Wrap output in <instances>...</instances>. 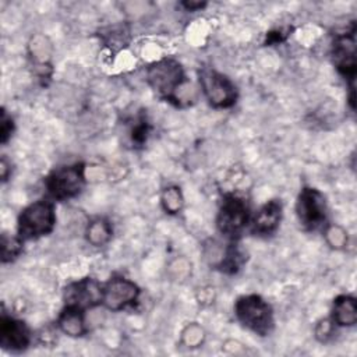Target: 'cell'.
<instances>
[{
  "label": "cell",
  "mask_w": 357,
  "mask_h": 357,
  "mask_svg": "<svg viewBox=\"0 0 357 357\" xmlns=\"http://www.w3.org/2000/svg\"><path fill=\"white\" fill-rule=\"evenodd\" d=\"M29 50L36 64H39L40 67L47 66L50 59V43L45 36L42 35L35 36L29 43Z\"/></svg>",
  "instance_id": "ac0fdd59"
},
{
  "label": "cell",
  "mask_w": 357,
  "mask_h": 357,
  "mask_svg": "<svg viewBox=\"0 0 357 357\" xmlns=\"http://www.w3.org/2000/svg\"><path fill=\"white\" fill-rule=\"evenodd\" d=\"M190 271H191V265L184 258H178L173 261L170 265V272L176 279H184L190 273Z\"/></svg>",
  "instance_id": "603a6c76"
},
{
  "label": "cell",
  "mask_w": 357,
  "mask_h": 357,
  "mask_svg": "<svg viewBox=\"0 0 357 357\" xmlns=\"http://www.w3.org/2000/svg\"><path fill=\"white\" fill-rule=\"evenodd\" d=\"M315 337L319 340V342H328L332 336H333V332H335V322L332 319H328V318H324L321 319L317 325H315Z\"/></svg>",
  "instance_id": "7402d4cb"
},
{
  "label": "cell",
  "mask_w": 357,
  "mask_h": 357,
  "mask_svg": "<svg viewBox=\"0 0 357 357\" xmlns=\"http://www.w3.org/2000/svg\"><path fill=\"white\" fill-rule=\"evenodd\" d=\"M204 339H205L204 328L197 322L187 324L181 332V342L187 347H198L204 343Z\"/></svg>",
  "instance_id": "ffe728a7"
},
{
  "label": "cell",
  "mask_w": 357,
  "mask_h": 357,
  "mask_svg": "<svg viewBox=\"0 0 357 357\" xmlns=\"http://www.w3.org/2000/svg\"><path fill=\"white\" fill-rule=\"evenodd\" d=\"M325 240L333 250H343L347 245V231L339 225H329L325 229Z\"/></svg>",
  "instance_id": "44dd1931"
},
{
  "label": "cell",
  "mask_w": 357,
  "mask_h": 357,
  "mask_svg": "<svg viewBox=\"0 0 357 357\" xmlns=\"http://www.w3.org/2000/svg\"><path fill=\"white\" fill-rule=\"evenodd\" d=\"M234 314L243 326L259 336L269 335L273 328L272 308L261 296L238 297L234 304Z\"/></svg>",
  "instance_id": "7a4b0ae2"
},
{
  "label": "cell",
  "mask_w": 357,
  "mask_h": 357,
  "mask_svg": "<svg viewBox=\"0 0 357 357\" xmlns=\"http://www.w3.org/2000/svg\"><path fill=\"white\" fill-rule=\"evenodd\" d=\"M66 305L79 310L93 308L103 303V287L92 278H84L70 283L64 290Z\"/></svg>",
  "instance_id": "ba28073f"
},
{
  "label": "cell",
  "mask_w": 357,
  "mask_h": 357,
  "mask_svg": "<svg viewBox=\"0 0 357 357\" xmlns=\"http://www.w3.org/2000/svg\"><path fill=\"white\" fill-rule=\"evenodd\" d=\"M198 77L202 92L213 107H230L236 103L237 89L230 78L213 68L199 70Z\"/></svg>",
  "instance_id": "5b68a950"
},
{
  "label": "cell",
  "mask_w": 357,
  "mask_h": 357,
  "mask_svg": "<svg viewBox=\"0 0 357 357\" xmlns=\"http://www.w3.org/2000/svg\"><path fill=\"white\" fill-rule=\"evenodd\" d=\"M181 6H183L187 11H195V10H201V8H204V7L206 6V3H204V1H192V0H190V1H183V3H181Z\"/></svg>",
  "instance_id": "484cf974"
},
{
  "label": "cell",
  "mask_w": 357,
  "mask_h": 357,
  "mask_svg": "<svg viewBox=\"0 0 357 357\" xmlns=\"http://www.w3.org/2000/svg\"><path fill=\"white\" fill-rule=\"evenodd\" d=\"M57 328L73 337L82 336L86 332L84 321V310L66 305L57 318Z\"/></svg>",
  "instance_id": "4fadbf2b"
},
{
  "label": "cell",
  "mask_w": 357,
  "mask_h": 357,
  "mask_svg": "<svg viewBox=\"0 0 357 357\" xmlns=\"http://www.w3.org/2000/svg\"><path fill=\"white\" fill-rule=\"evenodd\" d=\"M244 261H245V254L238 248L237 244L231 243L223 247V251L216 264V268H219L222 272H226V273H236L241 268Z\"/></svg>",
  "instance_id": "2e32d148"
},
{
  "label": "cell",
  "mask_w": 357,
  "mask_h": 357,
  "mask_svg": "<svg viewBox=\"0 0 357 357\" xmlns=\"http://www.w3.org/2000/svg\"><path fill=\"white\" fill-rule=\"evenodd\" d=\"M296 213L304 229L314 230L326 219V201L324 194L312 187H304L296 202Z\"/></svg>",
  "instance_id": "52a82bcc"
},
{
  "label": "cell",
  "mask_w": 357,
  "mask_h": 357,
  "mask_svg": "<svg viewBox=\"0 0 357 357\" xmlns=\"http://www.w3.org/2000/svg\"><path fill=\"white\" fill-rule=\"evenodd\" d=\"M112 225L103 218H96L89 222L85 230L86 241L93 247H102L112 238Z\"/></svg>",
  "instance_id": "9a60e30c"
},
{
  "label": "cell",
  "mask_w": 357,
  "mask_h": 357,
  "mask_svg": "<svg viewBox=\"0 0 357 357\" xmlns=\"http://www.w3.org/2000/svg\"><path fill=\"white\" fill-rule=\"evenodd\" d=\"M354 26L350 32L336 35L332 45L333 63L340 74L349 79H354L356 74V40Z\"/></svg>",
  "instance_id": "30bf717a"
},
{
  "label": "cell",
  "mask_w": 357,
  "mask_h": 357,
  "mask_svg": "<svg viewBox=\"0 0 357 357\" xmlns=\"http://www.w3.org/2000/svg\"><path fill=\"white\" fill-rule=\"evenodd\" d=\"M54 205L46 199L35 201L24 208L18 216V237L22 240L39 238L49 234L54 229Z\"/></svg>",
  "instance_id": "3957f363"
},
{
  "label": "cell",
  "mask_w": 357,
  "mask_h": 357,
  "mask_svg": "<svg viewBox=\"0 0 357 357\" xmlns=\"http://www.w3.org/2000/svg\"><path fill=\"white\" fill-rule=\"evenodd\" d=\"M146 81L159 96L174 102L180 100L178 92L184 88L185 75L181 64L177 60L162 59L148 67Z\"/></svg>",
  "instance_id": "6da1fadb"
},
{
  "label": "cell",
  "mask_w": 357,
  "mask_h": 357,
  "mask_svg": "<svg viewBox=\"0 0 357 357\" xmlns=\"http://www.w3.org/2000/svg\"><path fill=\"white\" fill-rule=\"evenodd\" d=\"M138 286L126 278H113L103 287V303L112 311L123 310L138 300Z\"/></svg>",
  "instance_id": "9c48e42d"
},
{
  "label": "cell",
  "mask_w": 357,
  "mask_h": 357,
  "mask_svg": "<svg viewBox=\"0 0 357 357\" xmlns=\"http://www.w3.org/2000/svg\"><path fill=\"white\" fill-rule=\"evenodd\" d=\"M24 240L18 236H1V259L3 262L14 261L22 251Z\"/></svg>",
  "instance_id": "d6986e66"
},
{
  "label": "cell",
  "mask_w": 357,
  "mask_h": 357,
  "mask_svg": "<svg viewBox=\"0 0 357 357\" xmlns=\"http://www.w3.org/2000/svg\"><path fill=\"white\" fill-rule=\"evenodd\" d=\"M160 204L166 213H170V215L178 213L184 205V197L181 194V190L177 185L166 187L162 191Z\"/></svg>",
  "instance_id": "e0dca14e"
},
{
  "label": "cell",
  "mask_w": 357,
  "mask_h": 357,
  "mask_svg": "<svg viewBox=\"0 0 357 357\" xmlns=\"http://www.w3.org/2000/svg\"><path fill=\"white\" fill-rule=\"evenodd\" d=\"M332 321L339 326H351L357 322L356 298L347 294L337 296L332 305Z\"/></svg>",
  "instance_id": "5bb4252c"
},
{
  "label": "cell",
  "mask_w": 357,
  "mask_h": 357,
  "mask_svg": "<svg viewBox=\"0 0 357 357\" xmlns=\"http://www.w3.org/2000/svg\"><path fill=\"white\" fill-rule=\"evenodd\" d=\"M282 219V204L271 199L264 204L252 219V233L258 236H269L276 231Z\"/></svg>",
  "instance_id": "7c38bea8"
},
{
  "label": "cell",
  "mask_w": 357,
  "mask_h": 357,
  "mask_svg": "<svg viewBox=\"0 0 357 357\" xmlns=\"http://www.w3.org/2000/svg\"><path fill=\"white\" fill-rule=\"evenodd\" d=\"M0 169H1V178H3V181H6L7 180V172H8V165H7V160H6V158H3L1 159V163H0Z\"/></svg>",
  "instance_id": "4316f807"
},
{
  "label": "cell",
  "mask_w": 357,
  "mask_h": 357,
  "mask_svg": "<svg viewBox=\"0 0 357 357\" xmlns=\"http://www.w3.org/2000/svg\"><path fill=\"white\" fill-rule=\"evenodd\" d=\"M146 134H148V124L146 121H141V124H137L132 128V141H135L137 144H142L146 139Z\"/></svg>",
  "instance_id": "d4e9b609"
},
{
  "label": "cell",
  "mask_w": 357,
  "mask_h": 357,
  "mask_svg": "<svg viewBox=\"0 0 357 357\" xmlns=\"http://www.w3.org/2000/svg\"><path fill=\"white\" fill-rule=\"evenodd\" d=\"M13 132V120L6 114L3 110L1 113V124H0V134H1V142H7V139L11 137Z\"/></svg>",
  "instance_id": "cb8c5ba5"
},
{
  "label": "cell",
  "mask_w": 357,
  "mask_h": 357,
  "mask_svg": "<svg viewBox=\"0 0 357 357\" xmlns=\"http://www.w3.org/2000/svg\"><path fill=\"white\" fill-rule=\"evenodd\" d=\"M31 343V332L25 322L1 315L0 319V346L10 351H22Z\"/></svg>",
  "instance_id": "8fae6325"
},
{
  "label": "cell",
  "mask_w": 357,
  "mask_h": 357,
  "mask_svg": "<svg viewBox=\"0 0 357 357\" xmlns=\"http://www.w3.org/2000/svg\"><path fill=\"white\" fill-rule=\"evenodd\" d=\"M85 184V167L82 163L63 166L53 170L45 180L49 194L59 201L77 197Z\"/></svg>",
  "instance_id": "277c9868"
},
{
  "label": "cell",
  "mask_w": 357,
  "mask_h": 357,
  "mask_svg": "<svg viewBox=\"0 0 357 357\" xmlns=\"http://www.w3.org/2000/svg\"><path fill=\"white\" fill-rule=\"evenodd\" d=\"M247 222H248V205L245 199L236 194L225 195L216 218L218 230L222 234L234 238L241 233Z\"/></svg>",
  "instance_id": "8992f818"
}]
</instances>
